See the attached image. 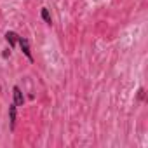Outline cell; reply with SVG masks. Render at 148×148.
I'll list each match as a JSON object with an SVG mask.
<instances>
[{"mask_svg":"<svg viewBox=\"0 0 148 148\" xmlns=\"http://www.w3.org/2000/svg\"><path fill=\"white\" fill-rule=\"evenodd\" d=\"M18 44L21 45L23 54H25L30 61H33V56H32V51H30V44H28V40H26V38H23V37H19V38H18Z\"/></svg>","mask_w":148,"mask_h":148,"instance_id":"6da1fadb","label":"cell"},{"mask_svg":"<svg viewBox=\"0 0 148 148\" xmlns=\"http://www.w3.org/2000/svg\"><path fill=\"white\" fill-rule=\"evenodd\" d=\"M40 14H42V19H44L47 25H51V23H52V19H51V14H49V11H47L45 7L42 9V12H40Z\"/></svg>","mask_w":148,"mask_h":148,"instance_id":"5b68a950","label":"cell"},{"mask_svg":"<svg viewBox=\"0 0 148 148\" xmlns=\"http://www.w3.org/2000/svg\"><path fill=\"white\" fill-rule=\"evenodd\" d=\"M9 119H11V129L16 127V105L12 103L9 106Z\"/></svg>","mask_w":148,"mask_h":148,"instance_id":"277c9868","label":"cell"},{"mask_svg":"<svg viewBox=\"0 0 148 148\" xmlns=\"http://www.w3.org/2000/svg\"><path fill=\"white\" fill-rule=\"evenodd\" d=\"M138 96H139V99H143V96H145V89H139V94H138Z\"/></svg>","mask_w":148,"mask_h":148,"instance_id":"8992f818","label":"cell"},{"mask_svg":"<svg viewBox=\"0 0 148 148\" xmlns=\"http://www.w3.org/2000/svg\"><path fill=\"white\" fill-rule=\"evenodd\" d=\"M12 94H14V105H16V106H23L25 96H23V92H21V89H19L18 86L12 87Z\"/></svg>","mask_w":148,"mask_h":148,"instance_id":"7a4b0ae2","label":"cell"},{"mask_svg":"<svg viewBox=\"0 0 148 148\" xmlns=\"http://www.w3.org/2000/svg\"><path fill=\"white\" fill-rule=\"evenodd\" d=\"M18 38H19V35H18L16 32H7V33H5V40L9 42L11 47H14V45L18 44Z\"/></svg>","mask_w":148,"mask_h":148,"instance_id":"3957f363","label":"cell"}]
</instances>
